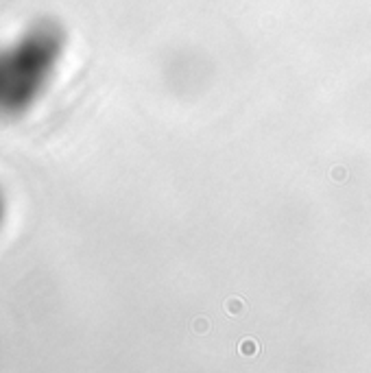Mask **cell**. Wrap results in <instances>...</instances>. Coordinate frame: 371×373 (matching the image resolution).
<instances>
[{"label": "cell", "instance_id": "obj_2", "mask_svg": "<svg viewBox=\"0 0 371 373\" xmlns=\"http://www.w3.org/2000/svg\"><path fill=\"white\" fill-rule=\"evenodd\" d=\"M9 214H11V203H9V194H7V188L0 184V232L4 229L9 220Z\"/></svg>", "mask_w": 371, "mask_h": 373}, {"label": "cell", "instance_id": "obj_1", "mask_svg": "<svg viewBox=\"0 0 371 373\" xmlns=\"http://www.w3.org/2000/svg\"><path fill=\"white\" fill-rule=\"evenodd\" d=\"M64 55V33L35 20L0 46V123L22 120L39 105Z\"/></svg>", "mask_w": 371, "mask_h": 373}]
</instances>
